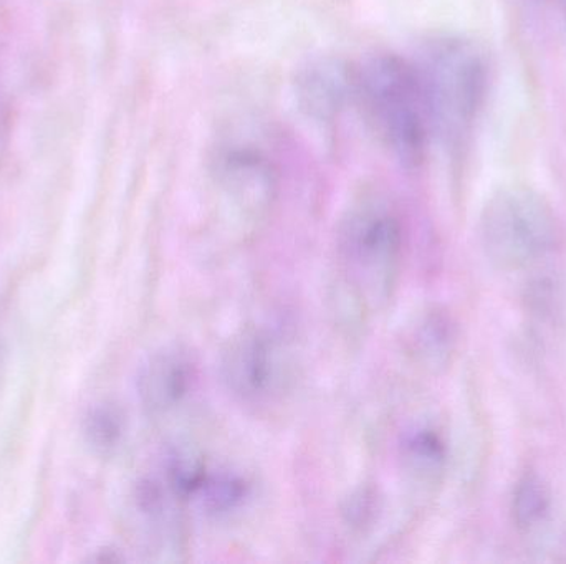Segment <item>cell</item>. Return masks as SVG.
<instances>
[{
    "instance_id": "6da1fadb",
    "label": "cell",
    "mask_w": 566,
    "mask_h": 564,
    "mask_svg": "<svg viewBox=\"0 0 566 564\" xmlns=\"http://www.w3.org/2000/svg\"><path fill=\"white\" fill-rule=\"evenodd\" d=\"M431 132L452 151L474 131L489 89V60L474 40L442 35L429 40L415 65Z\"/></svg>"
},
{
    "instance_id": "7a4b0ae2",
    "label": "cell",
    "mask_w": 566,
    "mask_h": 564,
    "mask_svg": "<svg viewBox=\"0 0 566 564\" xmlns=\"http://www.w3.org/2000/svg\"><path fill=\"white\" fill-rule=\"evenodd\" d=\"M402 222L381 195L356 201L339 222L336 258L352 300L369 313L395 295L402 260Z\"/></svg>"
},
{
    "instance_id": "3957f363",
    "label": "cell",
    "mask_w": 566,
    "mask_h": 564,
    "mask_svg": "<svg viewBox=\"0 0 566 564\" xmlns=\"http://www.w3.org/2000/svg\"><path fill=\"white\" fill-rule=\"evenodd\" d=\"M355 99L401 164L424 161L431 125L415 65L396 55L373 56L356 68Z\"/></svg>"
},
{
    "instance_id": "277c9868",
    "label": "cell",
    "mask_w": 566,
    "mask_h": 564,
    "mask_svg": "<svg viewBox=\"0 0 566 564\" xmlns=\"http://www.w3.org/2000/svg\"><path fill=\"white\" fill-rule=\"evenodd\" d=\"M482 251L494 267L521 270L560 245V219L551 202L527 185H505L485 202L479 224Z\"/></svg>"
},
{
    "instance_id": "5b68a950",
    "label": "cell",
    "mask_w": 566,
    "mask_h": 564,
    "mask_svg": "<svg viewBox=\"0 0 566 564\" xmlns=\"http://www.w3.org/2000/svg\"><path fill=\"white\" fill-rule=\"evenodd\" d=\"M292 351L281 334L262 327L235 333L221 354V376L244 406L268 409L283 400L293 383Z\"/></svg>"
},
{
    "instance_id": "8992f818",
    "label": "cell",
    "mask_w": 566,
    "mask_h": 564,
    "mask_svg": "<svg viewBox=\"0 0 566 564\" xmlns=\"http://www.w3.org/2000/svg\"><path fill=\"white\" fill-rule=\"evenodd\" d=\"M212 174L222 198L248 221H261L275 201L277 172L264 151L231 142L218 149Z\"/></svg>"
},
{
    "instance_id": "52a82bcc",
    "label": "cell",
    "mask_w": 566,
    "mask_h": 564,
    "mask_svg": "<svg viewBox=\"0 0 566 564\" xmlns=\"http://www.w3.org/2000/svg\"><path fill=\"white\" fill-rule=\"evenodd\" d=\"M198 377L195 357L188 348H163L146 360L138 374V396L149 414H168L191 394Z\"/></svg>"
},
{
    "instance_id": "ba28073f",
    "label": "cell",
    "mask_w": 566,
    "mask_h": 564,
    "mask_svg": "<svg viewBox=\"0 0 566 564\" xmlns=\"http://www.w3.org/2000/svg\"><path fill=\"white\" fill-rule=\"evenodd\" d=\"M355 79L356 68L338 60L313 63L296 83L300 105L313 118H333L348 99L355 98Z\"/></svg>"
},
{
    "instance_id": "9c48e42d",
    "label": "cell",
    "mask_w": 566,
    "mask_h": 564,
    "mask_svg": "<svg viewBox=\"0 0 566 564\" xmlns=\"http://www.w3.org/2000/svg\"><path fill=\"white\" fill-rule=\"evenodd\" d=\"M406 350L426 370H446L458 348V324L441 307L426 308L406 331Z\"/></svg>"
},
{
    "instance_id": "30bf717a",
    "label": "cell",
    "mask_w": 566,
    "mask_h": 564,
    "mask_svg": "<svg viewBox=\"0 0 566 564\" xmlns=\"http://www.w3.org/2000/svg\"><path fill=\"white\" fill-rule=\"evenodd\" d=\"M402 470L422 483L436 482L444 472L448 447L444 437L431 426H416L402 434L399 443Z\"/></svg>"
},
{
    "instance_id": "8fae6325",
    "label": "cell",
    "mask_w": 566,
    "mask_h": 564,
    "mask_svg": "<svg viewBox=\"0 0 566 564\" xmlns=\"http://www.w3.org/2000/svg\"><path fill=\"white\" fill-rule=\"evenodd\" d=\"M251 487L239 472L229 469L209 470L208 479L195 502L211 517H228L238 512L248 500Z\"/></svg>"
},
{
    "instance_id": "7c38bea8",
    "label": "cell",
    "mask_w": 566,
    "mask_h": 564,
    "mask_svg": "<svg viewBox=\"0 0 566 564\" xmlns=\"http://www.w3.org/2000/svg\"><path fill=\"white\" fill-rule=\"evenodd\" d=\"M552 509V493L545 480L534 472L518 479L512 497L514 523L524 532L537 529L545 522Z\"/></svg>"
},
{
    "instance_id": "4fadbf2b",
    "label": "cell",
    "mask_w": 566,
    "mask_h": 564,
    "mask_svg": "<svg viewBox=\"0 0 566 564\" xmlns=\"http://www.w3.org/2000/svg\"><path fill=\"white\" fill-rule=\"evenodd\" d=\"M86 443L99 454H108L122 444L126 433L125 414L115 404H98L86 414L83 424Z\"/></svg>"
},
{
    "instance_id": "5bb4252c",
    "label": "cell",
    "mask_w": 566,
    "mask_h": 564,
    "mask_svg": "<svg viewBox=\"0 0 566 564\" xmlns=\"http://www.w3.org/2000/svg\"><path fill=\"white\" fill-rule=\"evenodd\" d=\"M378 507H376V497L371 490H359L345 509L346 523L353 529L363 530L365 526L371 525L375 520Z\"/></svg>"
}]
</instances>
